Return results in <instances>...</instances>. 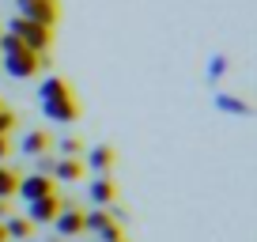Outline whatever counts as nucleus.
<instances>
[{
    "label": "nucleus",
    "mask_w": 257,
    "mask_h": 242,
    "mask_svg": "<svg viewBox=\"0 0 257 242\" xmlns=\"http://www.w3.org/2000/svg\"><path fill=\"white\" fill-rule=\"evenodd\" d=\"M53 167H57V159H53V155H38V159H34V174L53 178Z\"/></svg>",
    "instance_id": "17"
},
{
    "label": "nucleus",
    "mask_w": 257,
    "mask_h": 242,
    "mask_svg": "<svg viewBox=\"0 0 257 242\" xmlns=\"http://www.w3.org/2000/svg\"><path fill=\"white\" fill-rule=\"evenodd\" d=\"M61 208H64V201H61L57 193H49V197H38V201H31V204H27V219H31L34 227H38V223H53V219H57V212H61Z\"/></svg>",
    "instance_id": "7"
},
{
    "label": "nucleus",
    "mask_w": 257,
    "mask_h": 242,
    "mask_svg": "<svg viewBox=\"0 0 257 242\" xmlns=\"http://www.w3.org/2000/svg\"><path fill=\"white\" fill-rule=\"evenodd\" d=\"M38 98H42V113H46L49 121H57V125H72V121L80 117V102H76L68 80H61V76H46Z\"/></svg>",
    "instance_id": "1"
},
{
    "label": "nucleus",
    "mask_w": 257,
    "mask_h": 242,
    "mask_svg": "<svg viewBox=\"0 0 257 242\" xmlns=\"http://www.w3.org/2000/svg\"><path fill=\"white\" fill-rule=\"evenodd\" d=\"M8 152H12V140H8V137H0V159H4Z\"/></svg>",
    "instance_id": "20"
},
{
    "label": "nucleus",
    "mask_w": 257,
    "mask_h": 242,
    "mask_svg": "<svg viewBox=\"0 0 257 242\" xmlns=\"http://www.w3.org/2000/svg\"><path fill=\"white\" fill-rule=\"evenodd\" d=\"M57 148H61V155H68V159H76V155L83 152L80 137H64V140H61V144H57Z\"/></svg>",
    "instance_id": "16"
},
{
    "label": "nucleus",
    "mask_w": 257,
    "mask_h": 242,
    "mask_svg": "<svg viewBox=\"0 0 257 242\" xmlns=\"http://www.w3.org/2000/svg\"><path fill=\"white\" fill-rule=\"evenodd\" d=\"M8 34H16L19 46L31 49V53H38V57H46V53H49V46H53V31H49V27L31 23V19H19V16H12Z\"/></svg>",
    "instance_id": "2"
},
{
    "label": "nucleus",
    "mask_w": 257,
    "mask_h": 242,
    "mask_svg": "<svg viewBox=\"0 0 257 242\" xmlns=\"http://www.w3.org/2000/svg\"><path fill=\"white\" fill-rule=\"evenodd\" d=\"M87 163H91V170H95V174L102 178V174H110V167L117 163V152H113L110 144H98V148H91Z\"/></svg>",
    "instance_id": "10"
},
{
    "label": "nucleus",
    "mask_w": 257,
    "mask_h": 242,
    "mask_svg": "<svg viewBox=\"0 0 257 242\" xmlns=\"http://www.w3.org/2000/svg\"><path fill=\"white\" fill-rule=\"evenodd\" d=\"M121 242H125V238H121Z\"/></svg>",
    "instance_id": "23"
},
{
    "label": "nucleus",
    "mask_w": 257,
    "mask_h": 242,
    "mask_svg": "<svg viewBox=\"0 0 257 242\" xmlns=\"http://www.w3.org/2000/svg\"><path fill=\"white\" fill-rule=\"evenodd\" d=\"M223 72H227V57L216 53V57H212V65H208V76H212V80H219Z\"/></svg>",
    "instance_id": "19"
},
{
    "label": "nucleus",
    "mask_w": 257,
    "mask_h": 242,
    "mask_svg": "<svg viewBox=\"0 0 257 242\" xmlns=\"http://www.w3.org/2000/svg\"><path fill=\"white\" fill-rule=\"evenodd\" d=\"M12 129H16V113H12V110H4V106H0V137H8Z\"/></svg>",
    "instance_id": "18"
},
{
    "label": "nucleus",
    "mask_w": 257,
    "mask_h": 242,
    "mask_svg": "<svg viewBox=\"0 0 257 242\" xmlns=\"http://www.w3.org/2000/svg\"><path fill=\"white\" fill-rule=\"evenodd\" d=\"M0 227H4L8 242H12V238H16V242H23V238H31V231H34V223H31V219H19V216H4V219H0Z\"/></svg>",
    "instance_id": "13"
},
{
    "label": "nucleus",
    "mask_w": 257,
    "mask_h": 242,
    "mask_svg": "<svg viewBox=\"0 0 257 242\" xmlns=\"http://www.w3.org/2000/svg\"><path fill=\"white\" fill-rule=\"evenodd\" d=\"M216 106L223 113H238V117H249V106L242 102V98H234V95H216Z\"/></svg>",
    "instance_id": "15"
},
{
    "label": "nucleus",
    "mask_w": 257,
    "mask_h": 242,
    "mask_svg": "<svg viewBox=\"0 0 257 242\" xmlns=\"http://www.w3.org/2000/svg\"><path fill=\"white\" fill-rule=\"evenodd\" d=\"M16 16L19 19H31V23H42V27L53 31L61 8H57V0H16Z\"/></svg>",
    "instance_id": "4"
},
{
    "label": "nucleus",
    "mask_w": 257,
    "mask_h": 242,
    "mask_svg": "<svg viewBox=\"0 0 257 242\" xmlns=\"http://www.w3.org/2000/svg\"><path fill=\"white\" fill-rule=\"evenodd\" d=\"M0 242H8V234H4V227H0Z\"/></svg>",
    "instance_id": "21"
},
{
    "label": "nucleus",
    "mask_w": 257,
    "mask_h": 242,
    "mask_svg": "<svg viewBox=\"0 0 257 242\" xmlns=\"http://www.w3.org/2000/svg\"><path fill=\"white\" fill-rule=\"evenodd\" d=\"M0 68L12 76V80H31V76H38V68H42V57L38 53H31V49H23L19 46L16 53H4V61H0Z\"/></svg>",
    "instance_id": "3"
},
{
    "label": "nucleus",
    "mask_w": 257,
    "mask_h": 242,
    "mask_svg": "<svg viewBox=\"0 0 257 242\" xmlns=\"http://www.w3.org/2000/svg\"><path fill=\"white\" fill-rule=\"evenodd\" d=\"M83 231H95L102 242H121V223H113L106 208L83 212Z\"/></svg>",
    "instance_id": "5"
},
{
    "label": "nucleus",
    "mask_w": 257,
    "mask_h": 242,
    "mask_svg": "<svg viewBox=\"0 0 257 242\" xmlns=\"http://www.w3.org/2000/svg\"><path fill=\"white\" fill-rule=\"evenodd\" d=\"M23 242H31V238H23Z\"/></svg>",
    "instance_id": "22"
},
{
    "label": "nucleus",
    "mask_w": 257,
    "mask_h": 242,
    "mask_svg": "<svg viewBox=\"0 0 257 242\" xmlns=\"http://www.w3.org/2000/svg\"><path fill=\"white\" fill-rule=\"evenodd\" d=\"M83 178V163L80 159H68V155H61L53 167V182H80Z\"/></svg>",
    "instance_id": "12"
},
{
    "label": "nucleus",
    "mask_w": 257,
    "mask_h": 242,
    "mask_svg": "<svg viewBox=\"0 0 257 242\" xmlns=\"http://www.w3.org/2000/svg\"><path fill=\"white\" fill-rule=\"evenodd\" d=\"M49 193H57V182H53V178H46V174H27V178H19L16 197H23L27 204L38 201V197H49Z\"/></svg>",
    "instance_id": "6"
},
{
    "label": "nucleus",
    "mask_w": 257,
    "mask_h": 242,
    "mask_svg": "<svg viewBox=\"0 0 257 242\" xmlns=\"http://www.w3.org/2000/svg\"><path fill=\"white\" fill-rule=\"evenodd\" d=\"M53 227H57V234H61V238H72V234H83V212L76 208V204H68V201H64V208L57 212Z\"/></svg>",
    "instance_id": "8"
},
{
    "label": "nucleus",
    "mask_w": 257,
    "mask_h": 242,
    "mask_svg": "<svg viewBox=\"0 0 257 242\" xmlns=\"http://www.w3.org/2000/svg\"><path fill=\"white\" fill-rule=\"evenodd\" d=\"M49 144H53V140H49V133H46V129H31L23 140H19V152L31 155V159H38V155H46V152H49Z\"/></svg>",
    "instance_id": "9"
},
{
    "label": "nucleus",
    "mask_w": 257,
    "mask_h": 242,
    "mask_svg": "<svg viewBox=\"0 0 257 242\" xmlns=\"http://www.w3.org/2000/svg\"><path fill=\"white\" fill-rule=\"evenodd\" d=\"M16 189H19V174L12 167H4L0 163V201H12L16 197Z\"/></svg>",
    "instance_id": "14"
},
{
    "label": "nucleus",
    "mask_w": 257,
    "mask_h": 242,
    "mask_svg": "<svg viewBox=\"0 0 257 242\" xmlns=\"http://www.w3.org/2000/svg\"><path fill=\"white\" fill-rule=\"evenodd\" d=\"M91 201H95L98 208H113V201H117V189H113L110 174L95 178V186H91Z\"/></svg>",
    "instance_id": "11"
}]
</instances>
